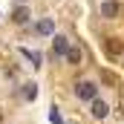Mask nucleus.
Listing matches in <instances>:
<instances>
[{"label": "nucleus", "instance_id": "4", "mask_svg": "<svg viewBox=\"0 0 124 124\" xmlns=\"http://www.w3.org/2000/svg\"><path fill=\"white\" fill-rule=\"evenodd\" d=\"M38 35H55V23H52V17H43V20H38Z\"/></svg>", "mask_w": 124, "mask_h": 124}, {"label": "nucleus", "instance_id": "7", "mask_svg": "<svg viewBox=\"0 0 124 124\" xmlns=\"http://www.w3.org/2000/svg\"><path fill=\"white\" fill-rule=\"evenodd\" d=\"M63 58H66L69 63H75V66H78V63H81V49H78V46H69Z\"/></svg>", "mask_w": 124, "mask_h": 124}, {"label": "nucleus", "instance_id": "8", "mask_svg": "<svg viewBox=\"0 0 124 124\" xmlns=\"http://www.w3.org/2000/svg\"><path fill=\"white\" fill-rule=\"evenodd\" d=\"M23 98L26 101H35L38 98V84H23Z\"/></svg>", "mask_w": 124, "mask_h": 124}, {"label": "nucleus", "instance_id": "9", "mask_svg": "<svg viewBox=\"0 0 124 124\" xmlns=\"http://www.w3.org/2000/svg\"><path fill=\"white\" fill-rule=\"evenodd\" d=\"M23 55L32 61V66H40V52H32V49H23Z\"/></svg>", "mask_w": 124, "mask_h": 124}, {"label": "nucleus", "instance_id": "11", "mask_svg": "<svg viewBox=\"0 0 124 124\" xmlns=\"http://www.w3.org/2000/svg\"><path fill=\"white\" fill-rule=\"evenodd\" d=\"M20 3H26V0H20Z\"/></svg>", "mask_w": 124, "mask_h": 124}, {"label": "nucleus", "instance_id": "2", "mask_svg": "<svg viewBox=\"0 0 124 124\" xmlns=\"http://www.w3.org/2000/svg\"><path fill=\"white\" fill-rule=\"evenodd\" d=\"M118 9H121V6H118V3H116V0H104V3H101V9H98V12H101V17H107V20H113V17H116V15H118Z\"/></svg>", "mask_w": 124, "mask_h": 124}, {"label": "nucleus", "instance_id": "1", "mask_svg": "<svg viewBox=\"0 0 124 124\" xmlns=\"http://www.w3.org/2000/svg\"><path fill=\"white\" fill-rule=\"evenodd\" d=\"M75 95L81 101H95L98 98V87H95L93 81H81V84H75Z\"/></svg>", "mask_w": 124, "mask_h": 124}, {"label": "nucleus", "instance_id": "3", "mask_svg": "<svg viewBox=\"0 0 124 124\" xmlns=\"http://www.w3.org/2000/svg\"><path fill=\"white\" fill-rule=\"evenodd\" d=\"M66 49H69V40H66L63 35H55V38H52V52H55V55H66Z\"/></svg>", "mask_w": 124, "mask_h": 124}, {"label": "nucleus", "instance_id": "10", "mask_svg": "<svg viewBox=\"0 0 124 124\" xmlns=\"http://www.w3.org/2000/svg\"><path fill=\"white\" fill-rule=\"evenodd\" d=\"M49 121H52V124H63L61 113H58V107H52V110H49Z\"/></svg>", "mask_w": 124, "mask_h": 124}, {"label": "nucleus", "instance_id": "6", "mask_svg": "<svg viewBox=\"0 0 124 124\" xmlns=\"http://www.w3.org/2000/svg\"><path fill=\"white\" fill-rule=\"evenodd\" d=\"M29 17H32V15H29V9H26V6H17V9L12 12V20H15V23H26Z\"/></svg>", "mask_w": 124, "mask_h": 124}, {"label": "nucleus", "instance_id": "5", "mask_svg": "<svg viewBox=\"0 0 124 124\" xmlns=\"http://www.w3.org/2000/svg\"><path fill=\"white\" fill-rule=\"evenodd\" d=\"M107 113H110V107H107L101 98H95V101H93V116H95V118H107Z\"/></svg>", "mask_w": 124, "mask_h": 124}]
</instances>
